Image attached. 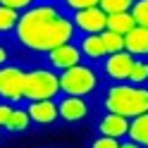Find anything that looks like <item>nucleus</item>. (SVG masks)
Segmentation results:
<instances>
[{
	"label": "nucleus",
	"instance_id": "obj_27",
	"mask_svg": "<svg viewBox=\"0 0 148 148\" xmlns=\"http://www.w3.org/2000/svg\"><path fill=\"white\" fill-rule=\"evenodd\" d=\"M119 148H143V146H138L132 138H122V141H119Z\"/></svg>",
	"mask_w": 148,
	"mask_h": 148
},
{
	"label": "nucleus",
	"instance_id": "obj_13",
	"mask_svg": "<svg viewBox=\"0 0 148 148\" xmlns=\"http://www.w3.org/2000/svg\"><path fill=\"white\" fill-rule=\"evenodd\" d=\"M124 50L132 58H148V29L134 26L124 34Z\"/></svg>",
	"mask_w": 148,
	"mask_h": 148
},
{
	"label": "nucleus",
	"instance_id": "obj_14",
	"mask_svg": "<svg viewBox=\"0 0 148 148\" xmlns=\"http://www.w3.org/2000/svg\"><path fill=\"white\" fill-rule=\"evenodd\" d=\"M29 127H31V119H29L26 108L24 105H14L10 119H7V124L3 127V132L7 136H22L24 132H29Z\"/></svg>",
	"mask_w": 148,
	"mask_h": 148
},
{
	"label": "nucleus",
	"instance_id": "obj_9",
	"mask_svg": "<svg viewBox=\"0 0 148 148\" xmlns=\"http://www.w3.org/2000/svg\"><path fill=\"white\" fill-rule=\"evenodd\" d=\"M43 58H45V64H48L50 69H55L58 74L64 72V69H69V67H74V64H79V62H84L81 50H79V45L74 43V41L53 48L50 53H45Z\"/></svg>",
	"mask_w": 148,
	"mask_h": 148
},
{
	"label": "nucleus",
	"instance_id": "obj_1",
	"mask_svg": "<svg viewBox=\"0 0 148 148\" xmlns=\"http://www.w3.org/2000/svg\"><path fill=\"white\" fill-rule=\"evenodd\" d=\"M14 43L26 53L45 55L53 48L77 38V29L69 19V14L58 3H36L34 7L19 14V22L14 26Z\"/></svg>",
	"mask_w": 148,
	"mask_h": 148
},
{
	"label": "nucleus",
	"instance_id": "obj_22",
	"mask_svg": "<svg viewBox=\"0 0 148 148\" xmlns=\"http://www.w3.org/2000/svg\"><path fill=\"white\" fill-rule=\"evenodd\" d=\"M58 5H60L67 14H72V12H79V10L98 7V0H58Z\"/></svg>",
	"mask_w": 148,
	"mask_h": 148
},
{
	"label": "nucleus",
	"instance_id": "obj_19",
	"mask_svg": "<svg viewBox=\"0 0 148 148\" xmlns=\"http://www.w3.org/2000/svg\"><path fill=\"white\" fill-rule=\"evenodd\" d=\"M19 14H22V12L0 5V36L14 34V26H17V22H19Z\"/></svg>",
	"mask_w": 148,
	"mask_h": 148
},
{
	"label": "nucleus",
	"instance_id": "obj_25",
	"mask_svg": "<svg viewBox=\"0 0 148 148\" xmlns=\"http://www.w3.org/2000/svg\"><path fill=\"white\" fill-rule=\"evenodd\" d=\"M12 103H7V100H0V129H3L5 124H7V119H10V115H12Z\"/></svg>",
	"mask_w": 148,
	"mask_h": 148
},
{
	"label": "nucleus",
	"instance_id": "obj_18",
	"mask_svg": "<svg viewBox=\"0 0 148 148\" xmlns=\"http://www.w3.org/2000/svg\"><path fill=\"white\" fill-rule=\"evenodd\" d=\"M100 41H103V48H105V55H115V53H122L124 50V36L117 34V31H100Z\"/></svg>",
	"mask_w": 148,
	"mask_h": 148
},
{
	"label": "nucleus",
	"instance_id": "obj_2",
	"mask_svg": "<svg viewBox=\"0 0 148 148\" xmlns=\"http://www.w3.org/2000/svg\"><path fill=\"white\" fill-rule=\"evenodd\" d=\"M100 105L103 112H115L119 117L134 119L148 112V86L134 84H108L100 91Z\"/></svg>",
	"mask_w": 148,
	"mask_h": 148
},
{
	"label": "nucleus",
	"instance_id": "obj_16",
	"mask_svg": "<svg viewBox=\"0 0 148 148\" xmlns=\"http://www.w3.org/2000/svg\"><path fill=\"white\" fill-rule=\"evenodd\" d=\"M136 26L134 22V17L129 14V12H119V14H108V22H105V29L110 31H117V34H127V31H132Z\"/></svg>",
	"mask_w": 148,
	"mask_h": 148
},
{
	"label": "nucleus",
	"instance_id": "obj_21",
	"mask_svg": "<svg viewBox=\"0 0 148 148\" xmlns=\"http://www.w3.org/2000/svg\"><path fill=\"white\" fill-rule=\"evenodd\" d=\"M129 14L134 17L136 26L148 29V0H134V5H132V10H129Z\"/></svg>",
	"mask_w": 148,
	"mask_h": 148
},
{
	"label": "nucleus",
	"instance_id": "obj_24",
	"mask_svg": "<svg viewBox=\"0 0 148 148\" xmlns=\"http://www.w3.org/2000/svg\"><path fill=\"white\" fill-rule=\"evenodd\" d=\"M91 148H119V141L117 138H110V136H96L91 141Z\"/></svg>",
	"mask_w": 148,
	"mask_h": 148
},
{
	"label": "nucleus",
	"instance_id": "obj_10",
	"mask_svg": "<svg viewBox=\"0 0 148 148\" xmlns=\"http://www.w3.org/2000/svg\"><path fill=\"white\" fill-rule=\"evenodd\" d=\"M29 119L34 127H53L60 122V112H58V103L55 100H31L24 103Z\"/></svg>",
	"mask_w": 148,
	"mask_h": 148
},
{
	"label": "nucleus",
	"instance_id": "obj_6",
	"mask_svg": "<svg viewBox=\"0 0 148 148\" xmlns=\"http://www.w3.org/2000/svg\"><path fill=\"white\" fill-rule=\"evenodd\" d=\"M58 103V112H60V122L64 124H79L86 122L93 112V105H91L88 98H79V96H64L60 93L55 98Z\"/></svg>",
	"mask_w": 148,
	"mask_h": 148
},
{
	"label": "nucleus",
	"instance_id": "obj_8",
	"mask_svg": "<svg viewBox=\"0 0 148 148\" xmlns=\"http://www.w3.org/2000/svg\"><path fill=\"white\" fill-rule=\"evenodd\" d=\"M69 19L74 24L79 36H86V34H100L105 31V22H108V14L100 10V7H88V10H79V12H72Z\"/></svg>",
	"mask_w": 148,
	"mask_h": 148
},
{
	"label": "nucleus",
	"instance_id": "obj_26",
	"mask_svg": "<svg viewBox=\"0 0 148 148\" xmlns=\"http://www.w3.org/2000/svg\"><path fill=\"white\" fill-rule=\"evenodd\" d=\"M10 62H12V48L0 41V67H5V64H10Z\"/></svg>",
	"mask_w": 148,
	"mask_h": 148
},
{
	"label": "nucleus",
	"instance_id": "obj_12",
	"mask_svg": "<svg viewBox=\"0 0 148 148\" xmlns=\"http://www.w3.org/2000/svg\"><path fill=\"white\" fill-rule=\"evenodd\" d=\"M74 43L79 45L81 50V58L88 64H100L108 55H105V48H103V41H100V34H86V36H79L74 38Z\"/></svg>",
	"mask_w": 148,
	"mask_h": 148
},
{
	"label": "nucleus",
	"instance_id": "obj_7",
	"mask_svg": "<svg viewBox=\"0 0 148 148\" xmlns=\"http://www.w3.org/2000/svg\"><path fill=\"white\" fill-rule=\"evenodd\" d=\"M132 64H134V58L127 50L108 55V58L100 62V77H103L108 84H124V81L129 79Z\"/></svg>",
	"mask_w": 148,
	"mask_h": 148
},
{
	"label": "nucleus",
	"instance_id": "obj_20",
	"mask_svg": "<svg viewBox=\"0 0 148 148\" xmlns=\"http://www.w3.org/2000/svg\"><path fill=\"white\" fill-rule=\"evenodd\" d=\"M134 5V0H98V7L105 14H119V12H129Z\"/></svg>",
	"mask_w": 148,
	"mask_h": 148
},
{
	"label": "nucleus",
	"instance_id": "obj_5",
	"mask_svg": "<svg viewBox=\"0 0 148 148\" xmlns=\"http://www.w3.org/2000/svg\"><path fill=\"white\" fill-rule=\"evenodd\" d=\"M24 74L26 67L19 62H10L0 67V100L12 105H24Z\"/></svg>",
	"mask_w": 148,
	"mask_h": 148
},
{
	"label": "nucleus",
	"instance_id": "obj_4",
	"mask_svg": "<svg viewBox=\"0 0 148 148\" xmlns=\"http://www.w3.org/2000/svg\"><path fill=\"white\" fill-rule=\"evenodd\" d=\"M60 96V74L48 64L26 67L24 74V103L31 100H55Z\"/></svg>",
	"mask_w": 148,
	"mask_h": 148
},
{
	"label": "nucleus",
	"instance_id": "obj_17",
	"mask_svg": "<svg viewBox=\"0 0 148 148\" xmlns=\"http://www.w3.org/2000/svg\"><path fill=\"white\" fill-rule=\"evenodd\" d=\"M127 84L148 86V58H134V64H132V72H129Z\"/></svg>",
	"mask_w": 148,
	"mask_h": 148
},
{
	"label": "nucleus",
	"instance_id": "obj_23",
	"mask_svg": "<svg viewBox=\"0 0 148 148\" xmlns=\"http://www.w3.org/2000/svg\"><path fill=\"white\" fill-rule=\"evenodd\" d=\"M38 0H0V5L10 7V10H17V12H24L29 10V7H34Z\"/></svg>",
	"mask_w": 148,
	"mask_h": 148
},
{
	"label": "nucleus",
	"instance_id": "obj_11",
	"mask_svg": "<svg viewBox=\"0 0 148 148\" xmlns=\"http://www.w3.org/2000/svg\"><path fill=\"white\" fill-rule=\"evenodd\" d=\"M129 122H132V119L119 117L115 112H103L96 119V132L100 136H110V138L122 141V138H127V134H129Z\"/></svg>",
	"mask_w": 148,
	"mask_h": 148
},
{
	"label": "nucleus",
	"instance_id": "obj_3",
	"mask_svg": "<svg viewBox=\"0 0 148 148\" xmlns=\"http://www.w3.org/2000/svg\"><path fill=\"white\" fill-rule=\"evenodd\" d=\"M100 88H103V77L96 69V64L79 62L74 67L60 72V93H64V96L91 98Z\"/></svg>",
	"mask_w": 148,
	"mask_h": 148
},
{
	"label": "nucleus",
	"instance_id": "obj_28",
	"mask_svg": "<svg viewBox=\"0 0 148 148\" xmlns=\"http://www.w3.org/2000/svg\"><path fill=\"white\" fill-rule=\"evenodd\" d=\"M0 141H3V129H0Z\"/></svg>",
	"mask_w": 148,
	"mask_h": 148
},
{
	"label": "nucleus",
	"instance_id": "obj_15",
	"mask_svg": "<svg viewBox=\"0 0 148 148\" xmlns=\"http://www.w3.org/2000/svg\"><path fill=\"white\" fill-rule=\"evenodd\" d=\"M127 138H132V141H136L138 146L148 148V112L134 117L132 122H129V134Z\"/></svg>",
	"mask_w": 148,
	"mask_h": 148
}]
</instances>
